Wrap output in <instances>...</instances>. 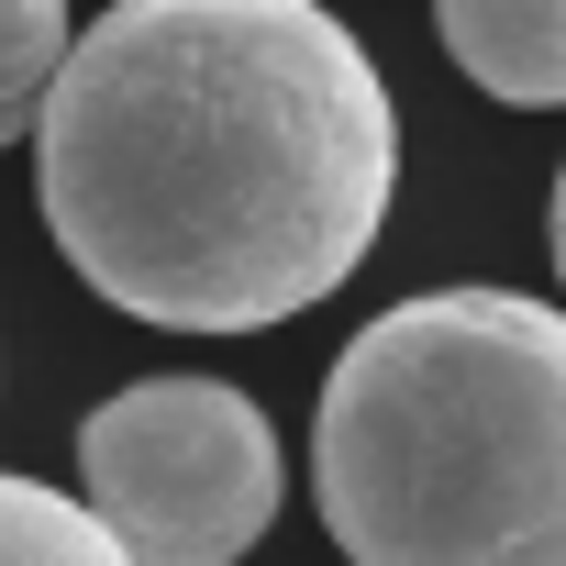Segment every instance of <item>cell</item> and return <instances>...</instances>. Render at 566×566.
<instances>
[{"instance_id": "7", "label": "cell", "mask_w": 566, "mask_h": 566, "mask_svg": "<svg viewBox=\"0 0 566 566\" xmlns=\"http://www.w3.org/2000/svg\"><path fill=\"white\" fill-rule=\"evenodd\" d=\"M544 244H555V277H566V167H555V211H544Z\"/></svg>"}, {"instance_id": "3", "label": "cell", "mask_w": 566, "mask_h": 566, "mask_svg": "<svg viewBox=\"0 0 566 566\" xmlns=\"http://www.w3.org/2000/svg\"><path fill=\"white\" fill-rule=\"evenodd\" d=\"M277 433L222 378H134L78 422V489L134 566H244L277 522Z\"/></svg>"}, {"instance_id": "4", "label": "cell", "mask_w": 566, "mask_h": 566, "mask_svg": "<svg viewBox=\"0 0 566 566\" xmlns=\"http://www.w3.org/2000/svg\"><path fill=\"white\" fill-rule=\"evenodd\" d=\"M433 34L489 101L566 112V0H433Z\"/></svg>"}, {"instance_id": "5", "label": "cell", "mask_w": 566, "mask_h": 566, "mask_svg": "<svg viewBox=\"0 0 566 566\" xmlns=\"http://www.w3.org/2000/svg\"><path fill=\"white\" fill-rule=\"evenodd\" d=\"M0 566H134V555H123V533L90 500L0 467Z\"/></svg>"}, {"instance_id": "6", "label": "cell", "mask_w": 566, "mask_h": 566, "mask_svg": "<svg viewBox=\"0 0 566 566\" xmlns=\"http://www.w3.org/2000/svg\"><path fill=\"white\" fill-rule=\"evenodd\" d=\"M67 0H0V145H23L45 123V90L67 67Z\"/></svg>"}, {"instance_id": "1", "label": "cell", "mask_w": 566, "mask_h": 566, "mask_svg": "<svg viewBox=\"0 0 566 566\" xmlns=\"http://www.w3.org/2000/svg\"><path fill=\"white\" fill-rule=\"evenodd\" d=\"M389 189V78L323 0H112L34 123L56 255L167 334L301 323L367 266Z\"/></svg>"}, {"instance_id": "2", "label": "cell", "mask_w": 566, "mask_h": 566, "mask_svg": "<svg viewBox=\"0 0 566 566\" xmlns=\"http://www.w3.org/2000/svg\"><path fill=\"white\" fill-rule=\"evenodd\" d=\"M345 566H566V312L422 290L378 312L312 411Z\"/></svg>"}]
</instances>
